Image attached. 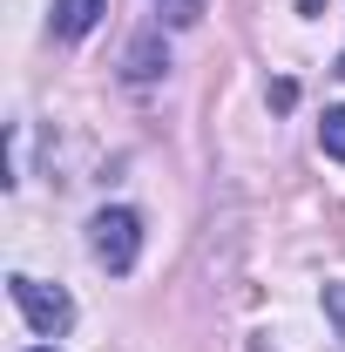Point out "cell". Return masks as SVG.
<instances>
[{
    "label": "cell",
    "mask_w": 345,
    "mask_h": 352,
    "mask_svg": "<svg viewBox=\"0 0 345 352\" xmlns=\"http://www.w3.org/2000/svg\"><path fill=\"white\" fill-rule=\"evenodd\" d=\"M95 21H102V0H54V14H47V28L61 41H82Z\"/></svg>",
    "instance_id": "obj_4"
},
{
    "label": "cell",
    "mask_w": 345,
    "mask_h": 352,
    "mask_svg": "<svg viewBox=\"0 0 345 352\" xmlns=\"http://www.w3.org/2000/svg\"><path fill=\"white\" fill-rule=\"evenodd\" d=\"M156 14H163V28H190L203 14V0H156Z\"/></svg>",
    "instance_id": "obj_6"
},
{
    "label": "cell",
    "mask_w": 345,
    "mask_h": 352,
    "mask_svg": "<svg viewBox=\"0 0 345 352\" xmlns=\"http://www.w3.org/2000/svg\"><path fill=\"white\" fill-rule=\"evenodd\" d=\"M34 352H54V346H34Z\"/></svg>",
    "instance_id": "obj_10"
},
{
    "label": "cell",
    "mask_w": 345,
    "mask_h": 352,
    "mask_svg": "<svg viewBox=\"0 0 345 352\" xmlns=\"http://www.w3.org/2000/svg\"><path fill=\"white\" fill-rule=\"evenodd\" d=\"M7 292H14V305H21V318L41 332V339H61L68 325H75V298L61 292V285H41V278H27V271H14L7 278Z\"/></svg>",
    "instance_id": "obj_2"
},
{
    "label": "cell",
    "mask_w": 345,
    "mask_h": 352,
    "mask_svg": "<svg viewBox=\"0 0 345 352\" xmlns=\"http://www.w3.org/2000/svg\"><path fill=\"white\" fill-rule=\"evenodd\" d=\"M163 68H170V54H163V34H135L129 54H122V75H129V82H156Z\"/></svg>",
    "instance_id": "obj_3"
},
{
    "label": "cell",
    "mask_w": 345,
    "mask_h": 352,
    "mask_svg": "<svg viewBox=\"0 0 345 352\" xmlns=\"http://www.w3.org/2000/svg\"><path fill=\"white\" fill-rule=\"evenodd\" d=\"M318 142H325V156H339V163H345V109H325V122H318Z\"/></svg>",
    "instance_id": "obj_5"
},
{
    "label": "cell",
    "mask_w": 345,
    "mask_h": 352,
    "mask_svg": "<svg viewBox=\"0 0 345 352\" xmlns=\"http://www.w3.org/2000/svg\"><path fill=\"white\" fill-rule=\"evenodd\" d=\"M318 298H325V318H332V325H339V339H345V285H325V292H318Z\"/></svg>",
    "instance_id": "obj_7"
},
{
    "label": "cell",
    "mask_w": 345,
    "mask_h": 352,
    "mask_svg": "<svg viewBox=\"0 0 345 352\" xmlns=\"http://www.w3.org/2000/svg\"><path fill=\"white\" fill-rule=\"evenodd\" d=\"M298 14H325V0H298Z\"/></svg>",
    "instance_id": "obj_8"
},
{
    "label": "cell",
    "mask_w": 345,
    "mask_h": 352,
    "mask_svg": "<svg viewBox=\"0 0 345 352\" xmlns=\"http://www.w3.org/2000/svg\"><path fill=\"white\" fill-rule=\"evenodd\" d=\"M339 75H345V54H339Z\"/></svg>",
    "instance_id": "obj_9"
},
{
    "label": "cell",
    "mask_w": 345,
    "mask_h": 352,
    "mask_svg": "<svg viewBox=\"0 0 345 352\" xmlns=\"http://www.w3.org/2000/svg\"><path fill=\"white\" fill-rule=\"evenodd\" d=\"M88 251H95V264H102V271H129L135 251H142V217H135V210H122V204L95 210V217H88Z\"/></svg>",
    "instance_id": "obj_1"
}]
</instances>
